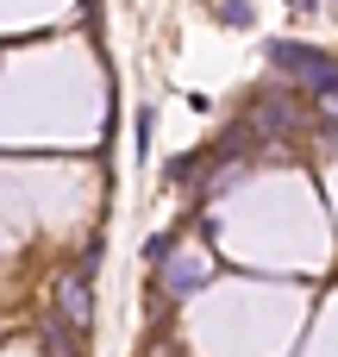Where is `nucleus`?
Masks as SVG:
<instances>
[{
  "instance_id": "nucleus-5",
  "label": "nucleus",
  "mask_w": 338,
  "mask_h": 357,
  "mask_svg": "<svg viewBox=\"0 0 338 357\" xmlns=\"http://www.w3.org/2000/svg\"><path fill=\"white\" fill-rule=\"evenodd\" d=\"M151 132H157V113L138 107V157H151Z\"/></svg>"
},
{
  "instance_id": "nucleus-4",
  "label": "nucleus",
  "mask_w": 338,
  "mask_h": 357,
  "mask_svg": "<svg viewBox=\"0 0 338 357\" xmlns=\"http://www.w3.org/2000/svg\"><path fill=\"white\" fill-rule=\"evenodd\" d=\"M220 25H251V6L245 0H220Z\"/></svg>"
},
{
  "instance_id": "nucleus-1",
  "label": "nucleus",
  "mask_w": 338,
  "mask_h": 357,
  "mask_svg": "<svg viewBox=\"0 0 338 357\" xmlns=\"http://www.w3.org/2000/svg\"><path fill=\"white\" fill-rule=\"evenodd\" d=\"M270 63L276 69H289L301 88H314V94H338V63L332 56H320L314 44H295V38H276L270 44Z\"/></svg>"
},
{
  "instance_id": "nucleus-2",
  "label": "nucleus",
  "mask_w": 338,
  "mask_h": 357,
  "mask_svg": "<svg viewBox=\"0 0 338 357\" xmlns=\"http://www.w3.org/2000/svg\"><path fill=\"white\" fill-rule=\"evenodd\" d=\"M207 276H213V257H201V251H194V257H176V251H169V264H163V289H169V295H188V289H201Z\"/></svg>"
},
{
  "instance_id": "nucleus-7",
  "label": "nucleus",
  "mask_w": 338,
  "mask_h": 357,
  "mask_svg": "<svg viewBox=\"0 0 338 357\" xmlns=\"http://www.w3.org/2000/svg\"><path fill=\"white\" fill-rule=\"evenodd\" d=\"M289 13H295V19H307V13H320V0H289Z\"/></svg>"
},
{
  "instance_id": "nucleus-6",
  "label": "nucleus",
  "mask_w": 338,
  "mask_h": 357,
  "mask_svg": "<svg viewBox=\"0 0 338 357\" xmlns=\"http://www.w3.org/2000/svg\"><path fill=\"white\" fill-rule=\"evenodd\" d=\"M144 257H151V264H169V232H157V238L144 245Z\"/></svg>"
},
{
  "instance_id": "nucleus-3",
  "label": "nucleus",
  "mask_w": 338,
  "mask_h": 357,
  "mask_svg": "<svg viewBox=\"0 0 338 357\" xmlns=\"http://www.w3.org/2000/svg\"><path fill=\"white\" fill-rule=\"evenodd\" d=\"M56 314H63V320H69L75 333L88 326V276H82V270H75V276L63 282V301H56Z\"/></svg>"
}]
</instances>
